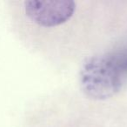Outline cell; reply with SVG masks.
Instances as JSON below:
<instances>
[{
	"label": "cell",
	"mask_w": 127,
	"mask_h": 127,
	"mask_svg": "<svg viewBox=\"0 0 127 127\" xmlns=\"http://www.w3.org/2000/svg\"><path fill=\"white\" fill-rule=\"evenodd\" d=\"M26 16L43 27H55L66 23L76 11L71 0H28L25 2Z\"/></svg>",
	"instance_id": "cell-2"
},
{
	"label": "cell",
	"mask_w": 127,
	"mask_h": 127,
	"mask_svg": "<svg viewBox=\"0 0 127 127\" xmlns=\"http://www.w3.org/2000/svg\"><path fill=\"white\" fill-rule=\"evenodd\" d=\"M127 83V51H111L85 58L79 71V85L87 97L106 100Z\"/></svg>",
	"instance_id": "cell-1"
}]
</instances>
